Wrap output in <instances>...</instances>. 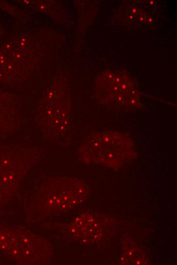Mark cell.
<instances>
[{
	"label": "cell",
	"instance_id": "obj_2",
	"mask_svg": "<svg viewBox=\"0 0 177 265\" xmlns=\"http://www.w3.org/2000/svg\"><path fill=\"white\" fill-rule=\"evenodd\" d=\"M88 191L87 184L82 180L51 177L41 184L31 209L41 216L65 213L83 203Z\"/></svg>",
	"mask_w": 177,
	"mask_h": 265
},
{
	"label": "cell",
	"instance_id": "obj_5",
	"mask_svg": "<svg viewBox=\"0 0 177 265\" xmlns=\"http://www.w3.org/2000/svg\"><path fill=\"white\" fill-rule=\"evenodd\" d=\"M38 123L47 139L59 138L67 131L69 126L68 109L63 101L60 90L51 86L39 107Z\"/></svg>",
	"mask_w": 177,
	"mask_h": 265
},
{
	"label": "cell",
	"instance_id": "obj_3",
	"mask_svg": "<svg viewBox=\"0 0 177 265\" xmlns=\"http://www.w3.org/2000/svg\"><path fill=\"white\" fill-rule=\"evenodd\" d=\"M0 250L20 264H47L52 255L48 241L19 227L0 226Z\"/></svg>",
	"mask_w": 177,
	"mask_h": 265
},
{
	"label": "cell",
	"instance_id": "obj_6",
	"mask_svg": "<svg viewBox=\"0 0 177 265\" xmlns=\"http://www.w3.org/2000/svg\"><path fill=\"white\" fill-rule=\"evenodd\" d=\"M109 219L93 212L78 215L69 225L68 231L76 241L85 244H95L103 237L110 226Z\"/></svg>",
	"mask_w": 177,
	"mask_h": 265
},
{
	"label": "cell",
	"instance_id": "obj_8",
	"mask_svg": "<svg viewBox=\"0 0 177 265\" xmlns=\"http://www.w3.org/2000/svg\"><path fill=\"white\" fill-rule=\"evenodd\" d=\"M120 260L122 264H144L146 258L143 252L132 242H125Z\"/></svg>",
	"mask_w": 177,
	"mask_h": 265
},
{
	"label": "cell",
	"instance_id": "obj_4",
	"mask_svg": "<svg viewBox=\"0 0 177 265\" xmlns=\"http://www.w3.org/2000/svg\"><path fill=\"white\" fill-rule=\"evenodd\" d=\"M39 149L23 146L0 149V205L15 194L23 177L39 161Z\"/></svg>",
	"mask_w": 177,
	"mask_h": 265
},
{
	"label": "cell",
	"instance_id": "obj_1",
	"mask_svg": "<svg viewBox=\"0 0 177 265\" xmlns=\"http://www.w3.org/2000/svg\"><path fill=\"white\" fill-rule=\"evenodd\" d=\"M86 164H99L116 169L136 156L134 142L126 133L113 130L94 132L83 141L78 150Z\"/></svg>",
	"mask_w": 177,
	"mask_h": 265
},
{
	"label": "cell",
	"instance_id": "obj_7",
	"mask_svg": "<svg viewBox=\"0 0 177 265\" xmlns=\"http://www.w3.org/2000/svg\"><path fill=\"white\" fill-rule=\"evenodd\" d=\"M100 89L105 90L107 101H113L119 104H133L136 101V92L132 84L127 80L114 78L101 83Z\"/></svg>",
	"mask_w": 177,
	"mask_h": 265
}]
</instances>
